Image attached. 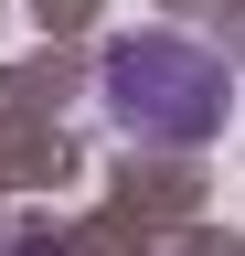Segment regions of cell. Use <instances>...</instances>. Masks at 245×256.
Here are the masks:
<instances>
[{
    "label": "cell",
    "mask_w": 245,
    "mask_h": 256,
    "mask_svg": "<svg viewBox=\"0 0 245 256\" xmlns=\"http://www.w3.org/2000/svg\"><path fill=\"white\" fill-rule=\"evenodd\" d=\"M107 107L139 128V139H203L224 118V64L149 32V43H117L107 54Z\"/></svg>",
    "instance_id": "1"
}]
</instances>
